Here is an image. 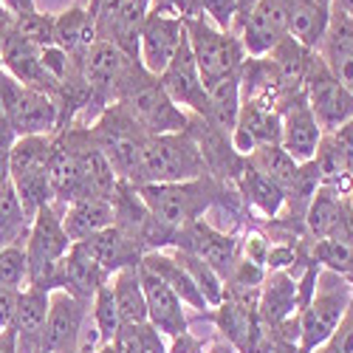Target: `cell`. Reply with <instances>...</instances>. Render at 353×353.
Segmentation results:
<instances>
[{
    "label": "cell",
    "instance_id": "cell-1",
    "mask_svg": "<svg viewBox=\"0 0 353 353\" xmlns=\"http://www.w3.org/2000/svg\"><path fill=\"white\" fill-rule=\"evenodd\" d=\"M141 201L147 203L150 215L175 234L179 241V232L187 229L190 223L201 221L212 207L226 210L238 226L249 223L252 212L243 203L241 192L234 190L232 184H223L212 175H201V179L192 181H179V184H147V187H136Z\"/></svg>",
    "mask_w": 353,
    "mask_h": 353
},
{
    "label": "cell",
    "instance_id": "cell-2",
    "mask_svg": "<svg viewBox=\"0 0 353 353\" xmlns=\"http://www.w3.org/2000/svg\"><path fill=\"white\" fill-rule=\"evenodd\" d=\"M113 105H119L147 136L181 133L190 125V113L167 97L159 77L147 71L139 60L128 68Z\"/></svg>",
    "mask_w": 353,
    "mask_h": 353
},
{
    "label": "cell",
    "instance_id": "cell-3",
    "mask_svg": "<svg viewBox=\"0 0 353 353\" xmlns=\"http://www.w3.org/2000/svg\"><path fill=\"white\" fill-rule=\"evenodd\" d=\"M201 175H207L203 156L198 150L195 139L187 130H181V133H164V136L147 139L128 184L133 187L179 184V181L201 179Z\"/></svg>",
    "mask_w": 353,
    "mask_h": 353
},
{
    "label": "cell",
    "instance_id": "cell-4",
    "mask_svg": "<svg viewBox=\"0 0 353 353\" xmlns=\"http://www.w3.org/2000/svg\"><path fill=\"white\" fill-rule=\"evenodd\" d=\"M350 300H353V288L347 285V280L331 269L319 266L311 300L297 314V347H300V353H314L316 347H322L331 339V334L342 322Z\"/></svg>",
    "mask_w": 353,
    "mask_h": 353
},
{
    "label": "cell",
    "instance_id": "cell-5",
    "mask_svg": "<svg viewBox=\"0 0 353 353\" xmlns=\"http://www.w3.org/2000/svg\"><path fill=\"white\" fill-rule=\"evenodd\" d=\"M184 28H187V40H190L195 63H198L203 88L215 85L218 79H223L229 74H238L241 65L246 63V48L241 43V37L232 32H221L207 17H198V14L187 17Z\"/></svg>",
    "mask_w": 353,
    "mask_h": 353
},
{
    "label": "cell",
    "instance_id": "cell-6",
    "mask_svg": "<svg viewBox=\"0 0 353 353\" xmlns=\"http://www.w3.org/2000/svg\"><path fill=\"white\" fill-rule=\"evenodd\" d=\"M85 130H88V139L94 141V147L113 167L116 179L128 181L139 156H141V147L150 136H147L119 105L105 108L91 125H85Z\"/></svg>",
    "mask_w": 353,
    "mask_h": 353
},
{
    "label": "cell",
    "instance_id": "cell-7",
    "mask_svg": "<svg viewBox=\"0 0 353 353\" xmlns=\"http://www.w3.org/2000/svg\"><path fill=\"white\" fill-rule=\"evenodd\" d=\"M71 238L63 226V207L60 203H46V207L32 218L26 234V263H28V285L37 288H48L51 272L57 269L68 249H71Z\"/></svg>",
    "mask_w": 353,
    "mask_h": 353
},
{
    "label": "cell",
    "instance_id": "cell-8",
    "mask_svg": "<svg viewBox=\"0 0 353 353\" xmlns=\"http://www.w3.org/2000/svg\"><path fill=\"white\" fill-rule=\"evenodd\" d=\"M0 113L14 130V136H54L57 105L48 94L17 82L0 68Z\"/></svg>",
    "mask_w": 353,
    "mask_h": 353
},
{
    "label": "cell",
    "instance_id": "cell-9",
    "mask_svg": "<svg viewBox=\"0 0 353 353\" xmlns=\"http://www.w3.org/2000/svg\"><path fill=\"white\" fill-rule=\"evenodd\" d=\"M133 63L136 60H130L125 51H119L113 43H105V40H97L91 48H88L79 68H82V79H85L91 102H88L82 122H77V125H91L105 108H110L116 102L119 85H122V79Z\"/></svg>",
    "mask_w": 353,
    "mask_h": 353
},
{
    "label": "cell",
    "instance_id": "cell-10",
    "mask_svg": "<svg viewBox=\"0 0 353 353\" xmlns=\"http://www.w3.org/2000/svg\"><path fill=\"white\" fill-rule=\"evenodd\" d=\"M303 91L322 133H331L353 119V91L328 71V65L322 63V57L316 51H311Z\"/></svg>",
    "mask_w": 353,
    "mask_h": 353
},
{
    "label": "cell",
    "instance_id": "cell-11",
    "mask_svg": "<svg viewBox=\"0 0 353 353\" xmlns=\"http://www.w3.org/2000/svg\"><path fill=\"white\" fill-rule=\"evenodd\" d=\"M172 249H181L190 252L195 257H201L210 269L218 272L221 280H226L234 269V263L241 257V241H238V232H221L207 221H195L187 229L179 232V241H175Z\"/></svg>",
    "mask_w": 353,
    "mask_h": 353
},
{
    "label": "cell",
    "instance_id": "cell-12",
    "mask_svg": "<svg viewBox=\"0 0 353 353\" xmlns=\"http://www.w3.org/2000/svg\"><path fill=\"white\" fill-rule=\"evenodd\" d=\"M305 229L314 241H342L353 246V195L319 184L305 210Z\"/></svg>",
    "mask_w": 353,
    "mask_h": 353
},
{
    "label": "cell",
    "instance_id": "cell-13",
    "mask_svg": "<svg viewBox=\"0 0 353 353\" xmlns=\"http://www.w3.org/2000/svg\"><path fill=\"white\" fill-rule=\"evenodd\" d=\"M88 314H91L88 303L71 297L68 291H51L43 328V353H77Z\"/></svg>",
    "mask_w": 353,
    "mask_h": 353
},
{
    "label": "cell",
    "instance_id": "cell-14",
    "mask_svg": "<svg viewBox=\"0 0 353 353\" xmlns=\"http://www.w3.org/2000/svg\"><path fill=\"white\" fill-rule=\"evenodd\" d=\"M184 37H187L184 17L150 9L139 32V63L159 77L170 65V60L175 57Z\"/></svg>",
    "mask_w": 353,
    "mask_h": 353
},
{
    "label": "cell",
    "instance_id": "cell-15",
    "mask_svg": "<svg viewBox=\"0 0 353 353\" xmlns=\"http://www.w3.org/2000/svg\"><path fill=\"white\" fill-rule=\"evenodd\" d=\"M277 110H280V125H283L280 147L297 164L311 161L319 147V139H322V128L316 125V116L308 108L305 91L285 97Z\"/></svg>",
    "mask_w": 353,
    "mask_h": 353
},
{
    "label": "cell",
    "instance_id": "cell-16",
    "mask_svg": "<svg viewBox=\"0 0 353 353\" xmlns=\"http://www.w3.org/2000/svg\"><path fill=\"white\" fill-rule=\"evenodd\" d=\"M159 82L179 108H184L187 113L203 116V110H207V88H203V79H201V71H198V63L192 57L187 37L181 40L170 65L159 74Z\"/></svg>",
    "mask_w": 353,
    "mask_h": 353
},
{
    "label": "cell",
    "instance_id": "cell-17",
    "mask_svg": "<svg viewBox=\"0 0 353 353\" xmlns=\"http://www.w3.org/2000/svg\"><path fill=\"white\" fill-rule=\"evenodd\" d=\"M300 314V283L291 272H266L257 291V319L266 334H277Z\"/></svg>",
    "mask_w": 353,
    "mask_h": 353
},
{
    "label": "cell",
    "instance_id": "cell-18",
    "mask_svg": "<svg viewBox=\"0 0 353 353\" xmlns=\"http://www.w3.org/2000/svg\"><path fill=\"white\" fill-rule=\"evenodd\" d=\"M280 110L263 99H241V113L232 130V147L243 159L257 147L280 144Z\"/></svg>",
    "mask_w": 353,
    "mask_h": 353
},
{
    "label": "cell",
    "instance_id": "cell-19",
    "mask_svg": "<svg viewBox=\"0 0 353 353\" xmlns=\"http://www.w3.org/2000/svg\"><path fill=\"white\" fill-rule=\"evenodd\" d=\"M110 277L97 266V260L82 249V243H74L68 254L57 263V269L51 272L48 288L51 291H68L71 297L82 300L91 305L99 285H105Z\"/></svg>",
    "mask_w": 353,
    "mask_h": 353
},
{
    "label": "cell",
    "instance_id": "cell-20",
    "mask_svg": "<svg viewBox=\"0 0 353 353\" xmlns=\"http://www.w3.org/2000/svg\"><path fill=\"white\" fill-rule=\"evenodd\" d=\"M141 272V288H144V300H147V322L164 336L175 339L190 331V319L184 311V303L161 277H156L150 269L139 266Z\"/></svg>",
    "mask_w": 353,
    "mask_h": 353
},
{
    "label": "cell",
    "instance_id": "cell-21",
    "mask_svg": "<svg viewBox=\"0 0 353 353\" xmlns=\"http://www.w3.org/2000/svg\"><path fill=\"white\" fill-rule=\"evenodd\" d=\"M246 57H266L288 37V0H260L238 32Z\"/></svg>",
    "mask_w": 353,
    "mask_h": 353
},
{
    "label": "cell",
    "instance_id": "cell-22",
    "mask_svg": "<svg viewBox=\"0 0 353 353\" xmlns=\"http://www.w3.org/2000/svg\"><path fill=\"white\" fill-rule=\"evenodd\" d=\"M48 297L51 291L26 285L17 300V314L12 331L17 339V353H43V328L48 316Z\"/></svg>",
    "mask_w": 353,
    "mask_h": 353
},
{
    "label": "cell",
    "instance_id": "cell-23",
    "mask_svg": "<svg viewBox=\"0 0 353 353\" xmlns=\"http://www.w3.org/2000/svg\"><path fill=\"white\" fill-rule=\"evenodd\" d=\"M82 249L97 260V266L108 277H113L116 272H122L128 266H139L141 257H144L139 243L133 238H128V234L119 226H113V223L108 229H102L99 234H94V238L82 241Z\"/></svg>",
    "mask_w": 353,
    "mask_h": 353
},
{
    "label": "cell",
    "instance_id": "cell-24",
    "mask_svg": "<svg viewBox=\"0 0 353 353\" xmlns=\"http://www.w3.org/2000/svg\"><path fill=\"white\" fill-rule=\"evenodd\" d=\"M316 54L328 65V71L353 91V17L342 12H331L328 32L322 37Z\"/></svg>",
    "mask_w": 353,
    "mask_h": 353
},
{
    "label": "cell",
    "instance_id": "cell-25",
    "mask_svg": "<svg viewBox=\"0 0 353 353\" xmlns=\"http://www.w3.org/2000/svg\"><path fill=\"white\" fill-rule=\"evenodd\" d=\"M331 0H288V37L316 51L331 23Z\"/></svg>",
    "mask_w": 353,
    "mask_h": 353
},
{
    "label": "cell",
    "instance_id": "cell-26",
    "mask_svg": "<svg viewBox=\"0 0 353 353\" xmlns=\"http://www.w3.org/2000/svg\"><path fill=\"white\" fill-rule=\"evenodd\" d=\"M141 266H144V269H150L156 277H161L175 294H179V300H181L184 305H190L192 311H198V314L210 311L207 300H203V294L198 291V285H195V280L190 277V272H187V269H184L181 263L175 260L167 249L147 252V254L141 257Z\"/></svg>",
    "mask_w": 353,
    "mask_h": 353
},
{
    "label": "cell",
    "instance_id": "cell-27",
    "mask_svg": "<svg viewBox=\"0 0 353 353\" xmlns=\"http://www.w3.org/2000/svg\"><path fill=\"white\" fill-rule=\"evenodd\" d=\"M94 43H97V28L88 9L71 6L60 14H54V46L63 48L74 63H82V57Z\"/></svg>",
    "mask_w": 353,
    "mask_h": 353
},
{
    "label": "cell",
    "instance_id": "cell-28",
    "mask_svg": "<svg viewBox=\"0 0 353 353\" xmlns=\"http://www.w3.org/2000/svg\"><path fill=\"white\" fill-rule=\"evenodd\" d=\"M113 223V203L105 198H77L63 207V226L71 243H82L94 238Z\"/></svg>",
    "mask_w": 353,
    "mask_h": 353
},
{
    "label": "cell",
    "instance_id": "cell-29",
    "mask_svg": "<svg viewBox=\"0 0 353 353\" xmlns=\"http://www.w3.org/2000/svg\"><path fill=\"white\" fill-rule=\"evenodd\" d=\"M238 113H241V71L229 74L207 88V110H203L201 119L218 133L232 136Z\"/></svg>",
    "mask_w": 353,
    "mask_h": 353
},
{
    "label": "cell",
    "instance_id": "cell-30",
    "mask_svg": "<svg viewBox=\"0 0 353 353\" xmlns=\"http://www.w3.org/2000/svg\"><path fill=\"white\" fill-rule=\"evenodd\" d=\"M234 190L241 192L249 212H260L266 221H272L283 212V203H285L283 187L274 184L272 179H266L263 172H257L254 167H249V161L243 164L238 181H234Z\"/></svg>",
    "mask_w": 353,
    "mask_h": 353
},
{
    "label": "cell",
    "instance_id": "cell-31",
    "mask_svg": "<svg viewBox=\"0 0 353 353\" xmlns=\"http://www.w3.org/2000/svg\"><path fill=\"white\" fill-rule=\"evenodd\" d=\"M139 266H128L108 280L116 308H119V316H122V325H144L147 322V300H144Z\"/></svg>",
    "mask_w": 353,
    "mask_h": 353
},
{
    "label": "cell",
    "instance_id": "cell-32",
    "mask_svg": "<svg viewBox=\"0 0 353 353\" xmlns=\"http://www.w3.org/2000/svg\"><path fill=\"white\" fill-rule=\"evenodd\" d=\"M246 161H249V167H254L257 172L266 175V179H272L274 184H280L283 192H285V187L291 184V179H294V175H297V170H300V164L294 161L280 144L257 147V150H252V153L246 156Z\"/></svg>",
    "mask_w": 353,
    "mask_h": 353
},
{
    "label": "cell",
    "instance_id": "cell-33",
    "mask_svg": "<svg viewBox=\"0 0 353 353\" xmlns=\"http://www.w3.org/2000/svg\"><path fill=\"white\" fill-rule=\"evenodd\" d=\"M28 226H32V218L26 215L14 187L9 184L0 192V249H6L12 243H26Z\"/></svg>",
    "mask_w": 353,
    "mask_h": 353
},
{
    "label": "cell",
    "instance_id": "cell-34",
    "mask_svg": "<svg viewBox=\"0 0 353 353\" xmlns=\"http://www.w3.org/2000/svg\"><path fill=\"white\" fill-rule=\"evenodd\" d=\"M91 322H94V328H97L102 345H113L116 334H119V328H122V316H119V308H116L113 291H110L108 283L99 285L97 297L91 303Z\"/></svg>",
    "mask_w": 353,
    "mask_h": 353
},
{
    "label": "cell",
    "instance_id": "cell-35",
    "mask_svg": "<svg viewBox=\"0 0 353 353\" xmlns=\"http://www.w3.org/2000/svg\"><path fill=\"white\" fill-rule=\"evenodd\" d=\"M28 285V263H26V243H12L0 249V288L23 291Z\"/></svg>",
    "mask_w": 353,
    "mask_h": 353
},
{
    "label": "cell",
    "instance_id": "cell-36",
    "mask_svg": "<svg viewBox=\"0 0 353 353\" xmlns=\"http://www.w3.org/2000/svg\"><path fill=\"white\" fill-rule=\"evenodd\" d=\"M207 17L221 32H232L234 26V0H192V17Z\"/></svg>",
    "mask_w": 353,
    "mask_h": 353
},
{
    "label": "cell",
    "instance_id": "cell-37",
    "mask_svg": "<svg viewBox=\"0 0 353 353\" xmlns=\"http://www.w3.org/2000/svg\"><path fill=\"white\" fill-rule=\"evenodd\" d=\"M314 353H353V300L342 316V322L336 325V331L331 334V339L316 347Z\"/></svg>",
    "mask_w": 353,
    "mask_h": 353
},
{
    "label": "cell",
    "instance_id": "cell-38",
    "mask_svg": "<svg viewBox=\"0 0 353 353\" xmlns=\"http://www.w3.org/2000/svg\"><path fill=\"white\" fill-rule=\"evenodd\" d=\"M14 130L0 113V192L12 184V172H9V156H12V144H14Z\"/></svg>",
    "mask_w": 353,
    "mask_h": 353
},
{
    "label": "cell",
    "instance_id": "cell-39",
    "mask_svg": "<svg viewBox=\"0 0 353 353\" xmlns=\"http://www.w3.org/2000/svg\"><path fill=\"white\" fill-rule=\"evenodd\" d=\"M17 300H20V291L0 288V334L12 328L14 314H17Z\"/></svg>",
    "mask_w": 353,
    "mask_h": 353
},
{
    "label": "cell",
    "instance_id": "cell-40",
    "mask_svg": "<svg viewBox=\"0 0 353 353\" xmlns=\"http://www.w3.org/2000/svg\"><path fill=\"white\" fill-rule=\"evenodd\" d=\"M170 342H172V347L167 353H203V342L198 336H192L190 331L181 334V336H175V339H170Z\"/></svg>",
    "mask_w": 353,
    "mask_h": 353
},
{
    "label": "cell",
    "instance_id": "cell-41",
    "mask_svg": "<svg viewBox=\"0 0 353 353\" xmlns=\"http://www.w3.org/2000/svg\"><path fill=\"white\" fill-rule=\"evenodd\" d=\"M257 3H260V0H234V26H232V34L241 32L243 23H246V17L254 12Z\"/></svg>",
    "mask_w": 353,
    "mask_h": 353
},
{
    "label": "cell",
    "instance_id": "cell-42",
    "mask_svg": "<svg viewBox=\"0 0 353 353\" xmlns=\"http://www.w3.org/2000/svg\"><path fill=\"white\" fill-rule=\"evenodd\" d=\"M0 6H3L12 17H28V14L37 12L34 0H0Z\"/></svg>",
    "mask_w": 353,
    "mask_h": 353
},
{
    "label": "cell",
    "instance_id": "cell-43",
    "mask_svg": "<svg viewBox=\"0 0 353 353\" xmlns=\"http://www.w3.org/2000/svg\"><path fill=\"white\" fill-rule=\"evenodd\" d=\"M12 23H14V17L0 6V48H3V40L9 37V32H12Z\"/></svg>",
    "mask_w": 353,
    "mask_h": 353
},
{
    "label": "cell",
    "instance_id": "cell-44",
    "mask_svg": "<svg viewBox=\"0 0 353 353\" xmlns=\"http://www.w3.org/2000/svg\"><path fill=\"white\" fill-rule=\"evenodd\" d=\"M0 353H17V339H14L12 328L0 334Z\"/></svg>",
    "mask_w": 353,
    "mask_h": 353
},
{
    "label": "cell",
    "instance_id": "cell-45",
    "mask_svg": "<svg viewBox=\"0 0 353 353\" xmlns=\"http://www.w3.org/2000/svg\"><path fill=\"white\" fill-rule=\"evenodd\" d=\"M331 6H334V12H342V14L353 17V0H331Z\"/></svg>",
    "mask_w": 353,
    "mask_h": 353
},
{
    "label": "cell",
    "instance_id": "cell-46",
    "mask_svg": "<svg viewBox=\"0 0 353 353\" xmlns=\"http://www.w3.org/2000/svg\"><path fill=\"white\" fill-rule=\"evenodd\" d=\"M345 280H347V285L353 288V254H350V263H347V269H345V274H342Z\"/></svg>",
    "mask_w": 353,
    "mask_h": 353
},
{
    "label": "cell",
    "instance_id": "cell-47",
    "mask_svg": "<svg viewBox=\"0 0 353 353\" xmlns=\"http://www.w3.org/2000/svg\"><path fill=\"white\" fill-rule=\"evenodd\" d=\"M74 6H82V9H88V0H74Z\"/></svg>",
    "mask_w": 353,
    "mask_h": 353
}]
</instances>
